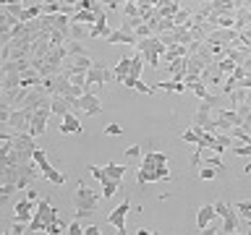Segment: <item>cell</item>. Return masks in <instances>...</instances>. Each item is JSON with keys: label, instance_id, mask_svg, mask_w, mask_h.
<instances>
[{"label": "cell", "instance_id": "6da1fadb", "mask_svg": "<svg viewBox=\"0 0 251 235\" xmlns=\"http://www.w3.org/2000/svg\"><path fill=\"white\" fill-rule=\"evenodd\" d=\"M102 199V193H97L94 188H89L84 183V180H78L76 186V193H74V204H76V217L78 219H86L94 214V207H97V201Z\"/></svg>", "mask_w": 251, "mask_h": 235}, {"label": "cell", "instance_id": "7a4b0ae2", "mask_svg": "<svg viewBox=\"0 0 251 235\" xmlns=\"http://www.w3.org/2000/svg\"><path fill=\"white\" fill-rule=\"evenodd\" d=\"M110 81H115V73H113V68H107L105 63H97L94 60L89 70H86V76H84V92H92V94H97L100 86H105Z\"/></svg>", "mask_w": 251, "mask_h": 235}, {"label": "cell", "instance_id": "3957f363", "mask_svg": "<svg viewBox=\"0 0 251 235\" xmlns=\"http://www.w3.org/2000/svg\"><path fill=\"white\" fill-rule=\"evenodd\" d=\"M133 47H136V50L144 55V60H147L152 68L160 66V58L165 55V50H168V47H165V42H160V37H157V34L144 37V39H136V45H133Z\"/></svg>", "mask_w": 251, "mask_h": 235}, {"label": "cell", "instance_id": "277c9868", "mask_svg": "<svg viewBox=\"0 0 251 235\" xmlns=\"http://www.w3.org/2000/svg\"><path fill=\"white\" fill-rule=\"evenodd\" d=\"M58 219V209L52 207L50 199H39L37 201V209H34V217L29 222V233H45V225Z\"/></svg>", "mask_w": 251, "mask_h": 235}, {"label": "cell", "instance_id": "5b68a950", "mask_svg": "<svg viewBox=\"0 0 251 235\" xmlns=\"http://www.w3.org/2000/svg\"><path fill=\"white\" fill-rule=\"evenodd\" d=\"M31 115H34V110H26V107H16L11 115H8L5 120V128L11 133H29V123H31Z\"/></svg>", "mask_w": 251, "mask_h": 235}, {"label": "cell", "instance_id": "8992f818", "mask_svg": "<svg viewBox=\"0 0 251 235\" xmlns=\"http://www.w3.org/2000/svg\"><path fill=\"white\" fill-rule=\"evenodd\" d=\"M42 178V170L37 167V162L34 160H29V162H24V164H19V180H16V188H24L26 191L29 186H34V180H39Z\"/></svg>", "mask_w": 251, "mask_h": 235}, {"label": "cell", "instance_id": "52a82bcc", "mask_svg": "<svg viewBox=\"0 0 251 235\" xmlns=\"http://www.w3.org/2000/svg\"><path fill=\"white\" fill-rule=\"evenodd\" d=\"M154 180H170L168 164H162V167H141V164H139V170H136L139 188H144L147 183H154Z\"/></svg>", "mask_w": 251, "mask_h": 235}, {"label": "cell", "instance_id": "ba28073f", "mask_svg": "<svg viewBox=\"0 0 251 235\" xmlns=\"http://www.w3.org/2000/svg\"><path fill=\"white\" fill-rule=\"evenodd\" d=\"M50 105H42L34 110V115H31V123H29V136H42V133L47 131V120H50Z\"/></svg>", "mask_w": 251, "mask_h": 235}, {"label": "cell", "instance_id": "9c48e42d", "mask_svg": "<svg viewBox=\"0 0 251 235\" xmlns=\"http://www.w3.org/2000/svg\"><path fill=\"white\" fill-rule=\"evenodd\" d=\"M128 209H131V199L126 196V199H123V201L118 204V207L107 214L105 222H107L110 227H115L118 233H126V214H128Z\"/></svg>", "mask_w": 251, "mask_h": 235}, {"label": "cell", "instance_id": "30bf717a", "mask_svg": "<svg viewBox=\"0 0 251 235\" xmlns=\"http://www.w3.org/2000/svg\"><path fill=\"white\" fill-rule=\"evenodd\" d=\"M199 78H201L204 84H207V89H220V86L225 84V73L217 68V60H215V63H209V66L201 70V76H199Z\"/></svg>", "mask_w": 251, "mask_h": 235}, {"label": "cell", "instance_id": "8fae6325", "mask_svg": "<svg viewBox=\"0 0 251 235\" xmlns=\"http://www.w3.org/2000/svg\"><path fill=\"white\" fill-rule=\"evenodd\" d=\"M78 107H81L84 118H86V115H100L102 110H105L102 99L97 97V94H92V92H84L81 97H78Z\"/></svg>", "mask_w": 251, "mask_h": 235}, {"label": "cell", "instance_id": "7c38bea8", "mask_svg": "<svg viewBox=\"0 0 251 235\" xmlns=\"http://www.w3.org/2000/svg\"><path fill=\"white\" fill-rule=\"evenodd\" d=\"M60 133L63 136H68V133H84V125H81V120H78L76 113L68 110L66 115H60Z\"/></svg>", "mask_w": 251, "mask_h": 235}, {"label": "cell", "instance_id": "4fadbf2b", "mask_svg": "<svg viewBox=\"0 0 251 235\" xmlns=\"http://www.w3.org/2000/svg\"><path fill=\"white\" fill-rule=\"evenodd\" d=\"M105 42H107V45H136V34L121 26V29H113V31H110V34L105 37Z\"/></svg>", "mask_w": 251, "mask_h": 235}, {"label": "cell", "instance_id": "5bb4252c", "mask_svg": "<svg viewBox=\"0 0 251 235\" xmlns=\"http://www.w3.org/2000/svg\"><path fill=\"white\" fill-rule=\"evenodd\" d=\"M34 209H37V201H29L24 199L13 207V217L21 219V222H31V217H34Z\"/></svg>", "mask_w": 251, "mask_h": 235}, {"label": "cell", "instance_id": "9a60e30c", "mask_svg": "<svg viewBox=\"0 0 251 235\" xmlns=\"http://www.w3.org/2000/svg\"><path fill=\"white\" fill-rule=\"evenodd\" d=\"M110 31H113V29L107 26V16H105V11H100V13H97V21H94L92 26H89V39H97V37H107Z\"/></svg>", "mask_w": 251, "mask_h": 235}, {"label": "cell", "instance_id": "2e32d148", "mask_svg": "<svg viewBox=\"0 0 251 235\" xmlns=\"http://www.w3.org/2000/svg\"><path fill=\"white\" fill-rule=\"evenodd\" d=\"M215 204H204V207H199V212H196V227H199V230H204V227H207L212 219H215Z\"/></svg>", "mask_w": 251, "mask_h": 235}, {"label": "cell", "instance_id": "e0dca14e", "mask_svg": "<svg viewBox=\"0 0 251 235\" xmlns=\"http://www.w3.org/2000/svg\"><path fill=\"white\" fill-rule=\"evenodd\" d=\"M209 120H212V110H209V105H207V102H201V99H199V110L194 113V125H199V128H204V131H207Z\"/></svg>", "mask_w": 251, "mask_h": 235}, {"label": "cell", "instance_id": "ac0fdd59", "mask_svg": "<svg viewBox=\"0 0 251 235\" xmlns=\"http://www.w3.org/2000/svg\"><path fill=\"white\" fill-rule=\"evenodd\" d=\"M162 164H168V154H162V152L141 154V167H162Z\"/></svg>", "mask_w": 251, "mask_h": 235}, {"label": "cell", "instance_id": "d6986e66", "mask_svg": "<svg viewBox=\"0 0 251 235\" xmlns=\"http://www.w3.org/2000/svg\"><path fill=\"white\" fill-rule=\"evenodd\" d=\"M39 81H42V76H39V70L34 66L21 70V89H31V86H37Z\"/></svg>", "mask_w": 251, "mask_h": 235}, {"label": "cell", "instance_id": "ffe728a7", "mask_svg": "<svg viewBox=\"0 0 251 235\" xmlns=\"http://www.w3.org/2000/svg\"><path fill=\"white\" fill-rule=\"evenodd\" d=\"M201 164H212V167L217 170V175H225L227 172V164L220 160V154H215V152H209V149H204V154H201Z\"/></svg>", "mask_w": 251, "mask_h": 235}, {"label": "cell", "instance_id": "44dd1931", "mask_svg": "<svg viewBox=\"0 0 251 235\" xmlns=\"http://www.w3.org/2000/svg\"><path fill=\"white\" fill-rule=\"evenodd\" d=\"M168 73H170L173 81H183V78H186V58L170 60L168 63Z\"/></svg>", "mask_w": 251, "mask_h": 235}, {"label": "cell", "instance_id": "7402d4cb", "mask_svg": "<svg viewBox=\"0 0 251 235\" xmlns=\"http://www.w3.org/2000/svg\"><path fill=\"white\" fill-rule=\"evenodd\" d=\"M223 233H238V212H235V207L230 204V212L223 217Z\"/></svg>", "mask_w": 251, "mask_h": 235}, {"label": "cell", "instance_id": "603a6c76", "mask_svg": "<svg viewBox=\"0 0 251 235\" xmlns=\"http://www.w3.org/2000/svg\"><path fill=\"white\" fill-rule=\"evenodd\" d=\"M50 113L52 115H66L68 113V99L66 97H60V94H52V97H50Z\"/></svg>", "mask_w": 251, "mask_h": 235}, {"label": "cell", "instance_id": "cb8c5ba5", "mask_svg": "<svg viewBox=\"0 0 251 235\" xmlns=\"http://www.w3.org/2000/svg\"><path fill=\"white\" fill-rule=\"evenodd\" d=\"M128 70H131V58H126V55H123V58L118 60V66L113 68V73H115V84H123V78L128 76Z\"/></svg>", "mask_w": 251, "mask_h": 235}, {"label": "cell", "instance_id": "d4e9b609", "mask_svg": "<svg viewBox=\"0 0 251 235\" xmlns=\"http://www.w3.org/2000/svg\"><path fill=\"white\" fill-rule=\"evenodd\" d=\"M100 186H102V199H113V196L118 193V188H121V180L105 175V180H102Z\"/></svg>", "mask_w": 251, "mask_h": 235}, {"label": "cell", "instance_id": "484cf974", "mask_svg": "<svg viewBox=\"0 0 251 235\" xmlns=\"http://www.w3.org/2000/svg\"><path fill=\"white\" fill-rule=\"evenodd\" d=\"M157 89H162V92H176V94H183L186 92V84L183 81H160V84H154L152 86V92H157Z\"/></svg>", "mask_w": 251, "mask_h": 235}, {"label": "cell", "instance_id": "4316f807", "mask_svg": "<svg viewBox=\"0 0 251 235\" xmlns=\"http://www.w3.org/2000/svg\"><path fill=\"white\" fill-rule=\"evenodd\" d=\"M225 97H227V105L230 107H238V105H243V99H246V94H249V89H230V92H223Z\"/></svg>", "mask_w": 251, "mask_h": 235}, {"label": "cell", "instance_id": "83f0119b", "mask_svg": "<svg viewBox=\"0 0 251 235\" xmlns=\"http://www.w3.org/2000/svg\"><path fill=\"white\" fill-rule=\"evenodd\" d=\"M84 37H89V29H86V24H74V21H71V26H68V39H76V42H81Z\"/></svg>", "mask_w": 251, "mask_h": 235}, {"label": "cell", "instance_id": "f1b7e54d", "mask_svg": "<svg viewBox=\"0 0 251 235\" xmlns=\"http://www.w3.org/2000/svg\"><path fill=\"white\" fill-rule=\"evenodd\" d=\"M186 55H188V50H186V45H170L168 47V50H165V55H162V58L165 60H178V58H186Z\"/></svg>", "mask_w": 251, "mask_h": 235}, {"label": "cell", "instance_id": "f546056e", "mask_svg": "<svg viewBox=\"0 0 251 235\" xmlns=\"http://www.w3.org/2000/svg\"><path fill=\"white\" fill-rule=\"evenodd\" d=\"M31 160L37 162V167L42 170V172H47V170H52V164H50V160H47V154H45V149H34V152H31Z\"/></svg>", "mask_w": 251, "mask_h": 235}, {"label": "cell", "instance_id": "4dcf8cb0", "mask_svg": "<svg viewBox=\"0 0 251 235\" xmlns=\"http://www.w3.org/2000/svg\"><path fill=\"white\" fill-rule=\"evenodd\" d=\"M71 21H74V24H86V26H92V24L97 21V13H94V11H76L74 16H71Z\"/></svg>", "mask_w": 251, "mask_h": 235}, {"label": "cell", "instance_id": "1f68e13d", "mask_svg": "<svg viewBox=\"0 0 251 235\" xmlns=\"http://www.w3.org/2000/svg\"><path fill=\"white\" fill-rule=\"evenodd\" d=\"M141 68H144V55L136 52L131 58V70H128V76H126V78H139L141 76Z\"/></svg>", "mask_w": 251, "mask_h": 235}, {"label": "cell", "instance_id": "d6a6232c", "mask_svg": "<svg viewBox=\"0 0 251 235\" xmlns=\"http://www.w3.org/2000/svg\"><path fill=\"white\" fill-rule=\"evenodd\" d=\"M141 154H144V152H141V146H128V149L123 152L126 162L133 164V167H139V164H141Z\"/></svg>", "mask_w": 251, "mask_h": 235}, {"label": "cell", "instance_id": "836d02e7", "mask_svg": "<svg viewBox=\"0 0 251 235\" xmlns=\"http://www.w3.org/2000/svg\"><path fill=\"white\" fill-rule=\"evenodd\" d=\"M37 16H42V3L39 5H24L19 21H31V19H37Z\"/></svg>", "mask_w": 251, "mask_h": 235}, {"label": "cell", "instance_id": "e575fe53", "mask_svg": "<svg viewBox=\"0 0 251 235\" xmlns=\"http://www.w3.org/2000/svg\"><path fill=\"white\" fill-rule=\"evenodd\" d=\"M105 175H107V178H115V180H123V175H126V164H115V162L105 164Z\"/></svg>", "mask_w": 251, "mask_h": 235}, {"label": "cell", "instance_id": "d590c367", "mask_svg": "<svg viewBox=\"0 0 251 235\" xmlns=\"http://www.w3.org/2000/svg\"><path fill=\"white\" fill-rule=\"evenodd\" d=\"M42 178L47 180V183H52V186H66V175L63 172H58V170H47V172H42Z\"/></svg>", "mask_w": 251, "mask_h": 235}, {"label": "cell", "instance_id": "8d00e7d4", "mask_svg": "<svg viewBox=\"0 0 251 235\" xmlns=\"http://www.w3.org/2000/svg\"><path fill=\"white\" fill-rule=\"evenodd\" d=\"M186 89H191V92H194V94H196V97H199V99H204V97H207V94H209V89H207V84H204L201 78H196V81H191V84H186Z\"/></svg>", "mask_w": 251, "mask_h": 235}, {"label": "cell", "instance_id": "74e56055", "mask_svg": "<svg viewBox=\"0 0 251 235\" xmlns=\"http://www.w3.org/2000/svg\"><path fill=\"white\" fill-rule=\"evenodd\" d=\"M201 131H204V128H199V125H191L188 131L180 133V139H183L186 144H196V141H199V136H201Z\"/></svg>", "mask_w": 251, "mask_h": 235}, {"label": "cell", "instance_id": "f35d334b", "mask_svg": "<svg viewBox=\"0 0 251 235\" xmlns=\"http://www.w3.org/2000/svg\"><path fill=\"white\" fill-rule=\"evenodd\" d=\"M66 52H68V58H76V55H84V45L81 42H76V39H68L66 42Z\"/></svg>", "mask_w": 251, "mask_h": 235}, {"label": "cell", "instance_id": "ab89813d", "mask_svg": "<svg viewBox=\"0 0 251 235\" xmlns=\"http://www.w3.org/2000/svg\"><path fill=\"white\" fill-rule=\"evenodd\" d=\"M173 24H178V26H188V24H191V11L178 8V13L173 16Z\"/></svg>", "mask_w": 251, "mask_h": 235}, {"label": "cell", "instance_id": "60d3db41", "mask_svg": "<svg viewBox=\"0 0 251 235\" xmlns=\"http://www.w3.org/2000/svg\"><path fill=\"white\" fill-rule=\"evenodd\" d=\"M201 233H204V235H215V233H223V217L217 219V214H215V219H212V222H209L207 227H204Z\"/></svg>", "mask_w": 251, "mask_h": 235}, {"label": "cell", "instance_id": "b9f144b4", "mask_svg": "<svg viewBox=\"0 0 251 235\" xmlns=\"http://www.w3.org/2000/svg\"><path fill=\"white\" fill-rule=\"evenodd\" d=\"M8 235H24L29 233V222H21V219H16V222L11 225V230H5Z\"/></svg>", "mask_w": 251, "mask_h": 235}, {"label": "cell", "instance_id": "7bdbcfd3", "mask_svg": "<svg viewBox=\"0 0 251 235\" xmlns=\"http://www.w3.org/2000/svg\"><path fill=\"white\" fill-rule=\"evenodd\" d=\"M233 207H235V212H238V214H241V217H249V214H251V199H243V201H235V204H233Z\"/></svg>", "mask_w": 251, "mask_h": 235}, {"label": "cell", "instance_id": "ee69618b", "mask_svg": "<svg viewBox=\"0 0 251 235\" xmlns=\"http://www.w3.org/2000/svg\"><path fill=\"white\" fill-rule=\"evenodd\" d=\"M199 178L201 180H215L217 178V170L212 167V164H201V167H199Z\"/></svg>", "mask_w": 251, "mask_h": 235}, {"label": "cell", "instance_id": "f6af8a7d", "mask_svg": "<svg viewBox=\"0 0 251 235\" xmlns=\"http://www.w3.org/2000/svg\"><path fill=\"white\" fill-rule=\"evenodd\" d=\"M217 68H220V70H223V73L227 76V73H230V70L235 68V63H233L230 58H220V60H217Z\"/></svg>", "mask_w": 251, "mask_h": 235}, {"label": "cell", "instance_id": "bcb514c9", "mask_svg": "<svg viewBox=\"0 0 251 235\" xmlns=\"http://www.w3.org/2000/svg\"><path fill=\"white\" fill-rule=\"evenodd\" d=\"M201 154H204V149L201 146H194V154H191V167H201Z\"/></svg>", "mask_w": 251, "mask_h": 235}, {"label": "cell", "instance_id": "7dc6e473", "mask_svg": "<svg viewBox=\"0 0 251 235\" xmlns=\"http://www.w3.org/2000/svg\"><path fill=\"white\" fill-rule=\"evenodd\" d=\"M215 212H217V217H225L227 212H230V204L220 199V201H215Z\"/></svg>", "mask_w": 251, "mask_h": 235}, {"label": "cell", "instance_id": "c3c4849f", "mask_svg": "<svg viewBox=\"0 0 251 235\" xmlns=\"http://www.w3.org/2000/svg\"><path fill=\"white\" fill-rule=\"evenodd\" d=\"M66 233H71V235H81V233H84V227H81V219L76 217L74 222H68V230H66Z\"/></svg>", "mask_w": 251, "mask_h": 235}, {"label": "cell", "instance_id": "681fc988", "mask_svg": "<svg viewBox=\"0 0 251 235\" xmlns=\"http://www.w3.org/2000/svg\"><path fill=\"white\" fill-rule=\"evenodd\" d=\"M105 133H107V136H121V133H123V125L110 123V125H105Z\"/></svg>", "mask_w": 251, "mask_h": 235}, {"label": "cell", "instance_id": "f907efd6", "mask_svg": "<svg viewBox=\"0 0 251 235\" xmlns=\"http://www.w3.org/2000/svg\"><path fill=\"white\" fill-rule=\"evenodd\" d=\"M89 172H92V175L100 180V183L105 180V167H100V164H89Z\"/></svg>", "mask_w": 251, "mask_h": 235}, {"label": "cell", "instance_id": "816d5d0a", "mask_svg": "<svg viewBox=\"0 0 251 235\" xmlns=\"http://www.w3.org/2000/svg\"><path fill=\"white\" fill-rule=\"evenodd\" d=\"M11 113H13V107H11V105H5V102H0V123H5Z\"/></svg>", "mask_w": 251, "mask_h": 235}, {"label": "cell", "instance_id": "f5cc1de1", "mask_svg": "<svg viewBox=\"0 0 251 235\" xmlns=\"http://www.w3.org/2000/svg\"><path fill=\"white\" fill-rule=\"evenodd\" d=\"M136 92H141V94H152V86H147V84H141V81H136V86H133Z\"/></svg>", "mask_w": 251, "mask_h": 235}, {"label": "cell", "instance_id": "db71d44e", "mask_svg": "<svg viewBox=\"0 0 251 235\" xmlns=\"http://www.w3.org/2000/svg\"><path fill=\"white\" fill-rule=\"evenodd\" d=\"M97 233H100L97 225H86V227H84V235H97Z\"/></svg>", "mask_w": 251, "mask_h": 235}, {"label": "cell", "instance_id": "11a10c76", "mask_svg": "<svg viewBox=\"0 0 251 235\" xmlns=\"http://www.w3.org/2000/svg\"><path fill=\"white\" fill-rule=\"evenodd\" d=\"M26 199H29V201H39V196H37V191H34L31 186L26 188Z\"/></svg>", "mask_w": 251, "mask_h": 235}, {"label": "cell", "instance_id": "9f6ffc18", "mask_svg": "<svg viewBox=\"0 0 251 235\" xmlns=\"http://www.w3.org/2000/svg\"><path fill=\"white\" fill-rule=\"evenodd\" d=\"M139 235H152L154 230H152V227H139V230H136Z\"/></svg>", "mask_w": 251, "mask_h": 235}, {"label": "cell", "instance_id": "6f0895ef", "mask_svg": "<svg viewBox=\"0 0 251 235\" xmlns=\"http://www.w3.org/2000/svg\"><path fill=\"white\" fill-rule=\"evenodd\" d=\"M243 219H246V225L251 227V214H249V217H243ZM246 233H249V230H246Z\"/></svg>", "mask_w": 251, "mask_h": 235}, {"label": "cell", "instance_id": "680465c9", "mask_svg": "<svg viewBox=\"0 0 251 235\" xmlns=\"http://www.w3.org/2000/svg\"><path fill=\"white\" fill-rule=\"evenodd\" d=\"M0 97H3V86H0Z\"/></svg>", "mask_w": 251, "mask_h": 235}]
</instances>
